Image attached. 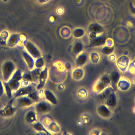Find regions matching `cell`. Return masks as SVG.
Masks as SVG:
<instances>
[{
  "label": "cell",
  "mask_w": 135,
  "mask_h": 135,
  "mask_svg": "<svg viewBox=\"0 0 135 135\" xmlns=\"http://www.w3.org/2000/svg\"><path fill=\"white\" fill-rule=\"evenodd\" d=\"M22 80V73L20 69L16 70L7 81L3 82L5 92L8 98L12 97V92L16 91L20 87Z\"/></svg>",
  "instance_id": "6da1fadb"
},
{
  "label": "cell",
  "mask_w": 135,
  "mask_h": 135,
  "mask_svg": "<svg viewBox=\"0 0 135 135\" xmlns=\"http://www.w3.org/2000/svg\"><path fill=\"white\" fill-rule=\"evenodd\" d=\"M111 81L109 73H105L102 75L96 82L92 86V92L94 94H98L102 91L105 88L110 85Z\"/></svg>",
  "instance_id": "7a4b0ae2"
},
{
  "label": "cell",
  "mask_w": 135,
  "mask_h": 135,
  "mask_svg": "<svg viewBox=\"0 0 135 135\" xmlns=\"http://www.w3.org/2000/svg\"><path fill=\"white\" fill-rule=\"evenodd\" d=\"M53 70V75L52 81L55 82H62L66 78V71L63 64L60 62H57V65L54 66Z\"/></svg>",
  "instance_id": "3957f363"
},
{
  "label": "cell",
  "mask_w": 135,
  "mask_h": 135,
  "mask_svg": "<svg viewBox=\"0 0 135 135\" xmlns=\"http://www.w3.org/2000/svg\"><path fill=\"white\" fill-rule=\"evenodd\" d=\"M16 66L11 60L6 61L2 65L1 71L4 81H7L15 71Z\"/></svg>",
  "instance_id": "277c9868"
},
{
  "label": "cell",
  "mask_w": 135,
  "mask_h": 135,
  "mask_svg": "<svg viewBox=\"0 0 135 135\" xmlns=\"http://www.w3.org/2000/svg\"><path fill=\"white\" fill-rule=\"evenodd\" d=\"M88 32L89 37L91 40L102 35L104 32V28L100 24L97 22H93L89 25Z\"/></svg>",
  "instance_id": "5b68a950"
},
{
  "label": "cell",
  "mask_w": 135,
  "mask_h": 135,
  "mask_svg": "<svg viewBox=\"0 0 135 135\" xmlns=\"http://www.w3.org/2000/svg\"><path fill=\"white\" fill-rule=\"evenodd\" d=\"M42 69L35 68L32 69L31 71L24 73L22 74V80L27 81L29 83H35L38 84V77L40 74Z\"/></svg>",
  "instance_id": "8992f818"
},
{
  "label": "cell",
  "mask_w": 135,
  "mask_h": 135,
  "mask_svg": "<svg viewBox=\"0 0 135 135\" xmlns=\"http://www.w3.org/2000/svg\"><path fill=\"white\" fill-rule=\"evenodd\" d=\"M37 84L32 82L25 86L19 88L13 94V97L16 98L20 96L26 95L36 90Z\"/></svg>",
  "instance_id": "52a82bcc"
},
{
  "label": "cell",
  "mask_w": 135,
  "mask_h": 135,
  "mask_svg": "<svg viewBox=\"0 0 135 135\" xmlns=\"http://www.w3.org/2000/svg\"><path fill=\"white\" fill-rule=\"evenodd\" d=\"M15 99V98L13 97V99L8 102L4 108L0 109V115L5 117H8L14 114L15 112L17 111V107H13L12 105Z\"/></svg>",
  "instance_id": "ba28073f"
},
{
  "label": "cell",
  "mask_w": 135,
  "mask_h": 135,
  "mask_svg": "<svg viewBox=\"0 0 135 135\" xmlns=\"http://www.w3.org/2000/svg\"><path fill=\"white\" fill-rule=\"evenodd\" d=\"M35 110L38 114H45L52 110V106L51 103L46 101H41L37 102L35 105Z\"/></svg>",
  "instance_id": "9c48e42d"
},
{
  "label": "cell",
  "mask_w": 135,
  "mask_h": 135,
  "mask_svg": "<svg viewBox=\"0 0 135 135\" xmlns=\"http://www.w3.org/2000/svg\"><path fill=\"white\" fill-rule=\"evenodd\" d=\"M23 44L28 53L33 58L36 59L42 56V54L40 50L31 41L25 40L23 42Z\"/></svg>",
  "instance_id": "30bf717a"
},
{
  "label": "cell",
  "mask_w": 135,
  "mask_h": 135,
  "mask_svg": "<svg viewBox=\"0 0 135 135\" xmlns=\"http://www.w3.org/2000/svg\"><path fill=\"white\" fill-rule=\"evenodd\" d=\"M130 63V59L127 55H122L119 57L116 61V65L119 70L122 72H125Z\"/></svg>",
  "instance_id": "8fae6325"
},
{
  "label": "cell",
  "mask_w": 135,
  "mask_h": 135,
  "mask_svg": "<svg viewBox=\"0 0 135 135\" xmlns=\"http://www.w3.org/2000/svg\"><path fill=\"white\" fill-rule=\"evenodd\" d=\"M97 112L100 117L104 119L109 118L112 113L111 109L107 107L105 104H102L98 106L97 108Z\"/></svg>",
  "instance_id": "7c38bea8"
},
{
  "label": "cell",
  "mask_w": 135,
  "mask_h": 135,
  "mask_svg": "<svg viewBox=\"0 0 135 135\" xmlns=\"http://www.w3.org/2000/svg\"><path fill=\"white\" fill-rule=\"evenodd\" d=\"M48 77V68L47 66L45 67L40 72L38 77V83L36 85V89L40 90L43 89L46 82Z\"/></svg>",
  "instance_id": "4fadbf2b"
},
{
  "label": "cell",
  "mask_w": 135,
  "mask_h": 135,
  "mask_svg": "<svg viewBox=\"0 0 135 135\" xmlns=\"http://www.w3.org/2000/svg\"><path fill=\"white\" fill-rule=\"evenodd\" d=\"M34 103L35 102L27 95L20 96L17 97L16 99V106L17 107H27Z\"/></svg>",
  "instance_id": "5bb4252c"
},
{
  "label": "cell",
  "mask_w": 135,
  "mask_h": 135,
  "mask_svg": "<svg viewBox=\"0 0 135 135\" xmlns=\"http://www.w3.org/2000/svg\"><path fill=\"white\" fill-rule=\"evenodd\" d=\"M130 81L125 78H120L117 84V88L121 91H127L130 89Z\"/></svg>",
  "instance_id": "9a60e30c"
},
{
  "label": "cell",
  "mask_w": 135,
  "mask_h": 135,
  "mask_svg": "<svg viewBox=\"0 0 135 135\" xmlns=\"http://www.w3.org/2000/svg\"><path fill=\"white\" fill-rule=\"evenodd\" d=\"M104 101L105 104L110 109L114 108L117 104V99L115 91L111 92Z\"/></svg>",
  "instance_id": "2e32d148"
},
{
  "label": "cell",
  "mask_w": 135,
  "mask_h": 135,
  "mask_svg": "<svg viewBox=\"0 0 135 135\" xmlns=\"http://www.w3.org/2000/svg\"><path fill=\"white\" fill-rule=\"evenodd\" d=\"M88 55L85 52H82L76 56L75 64L76 67L82 68L88 62Z\"/></svg>",
  "instance_id": "e0dca14e"
},
{
  "label": "cell",
  "mask_w": 135,
  "mask_h": 135,
  "mask_svg": "<svg viewBox=\"0 0 135 135\" xmlns=\"http://www.w3.org/2000/svg\"><path fill=\"white\" fill-rule=\"evenodd\" d=\"M106 38L102 35H99L93 39H90L89 47H98L105 45Z\"/></svg>",
  "instance_id": "ac0fdd59"
},
{
  "label": "cell",
  "mask_w": 135,
  "mask_h": 135,
  "mask_svg": "<svg viewBox=\"0 0 135 135\" xmlns=\"http://www.w3.org/2000/svg\"><path fill=\"white\" fill-rule=\"evenodd\" d=\"M21 40L20 35L17 33L11 34L7 41V46L9 47H13L18 44Z\"/></svg>",
  "instance_id": "d6986e66"
},
{
  "label": "cell",
  "mask_w": 135,
  "mask_h": 135,
  "mask_svg": "<svg viewBox=\"0 0 135 135\" xmlns=\"http://www.w3.org/2000/svg\"><path fill=\"white\" fill-rule=\"evenodd\" d=\"M31 98L35 103L40 101V100L44 96V91L43 89L40 90H35L31 93L26 95Z\"/></svg>",
  "instance_id": "ffe728a7"
},
{
  "label": "cell",
  "mask_w": 135,
  "mask_h": 135,
  "mask_svg": "<svg viewBox=\"0 0 135 135\" xmlns=\"http://www.w3.org/2000/svg\"><path fill=\"white\" fill-rule=\"evenodd\" d=\"M110 81H111L110 85L115 91L117 89H116L117 84L119 80L121 78V74L117 71L113 70L110 74Z\"/></svg>",
  "instance_id": "44dd1931"
},
{
  "label": "cell",
  "mask_w": 135,
  "mask_h": 135,
  "mask_svg": "<svg viewBox=\"0 0 135 135\" xmlns=\"http://www.w3.org/2000/svg\"><path fill=\"white\" fill-rule=\"evenodd\" d=\"M83 44L81 41L78 40L75 41L72 47V52L73 54L76 56L78 54L83 52Z\"/></svg>",
  "instance_id": "7402d4cb"
},
{
  "label": "cell",
  "mask_w": 135,
  "mask_h": 135,
  "mask_svg": "<svg viewBox=\"0 0 135 135\" xmlns=\"http://www.w3.org/2000/svg\"><path fill=\"white\" fill-rule=\"evenodd\" d=\"M22 56L26 62V64L27 65L30 70H32L35 66V62L33 59V57L30 55L27 52L25 51H23L22 52Z\"/></svg>",
  "instance_id": "603a6c76"
},
{
  "label": "cell",
  "mask_w": 135,
  "mask_h": 135,
  "mask_svg": "<svg viewBox=\"0 0 135 135\" xmlns=\"http://www.w3.org/2000/svg\"><path fill=\"white\" fill-rule=\"evenodd\" d=\"M84 75V72L82 68L80 67H77L75 69L72 73V77L75 81H80L83 78Z\"/></svg>",
  "instance_id": "cb8c5ba5"
},
{
  "label": "cell",
  "mask_w": 135,
  "mask_h": 135,
  "mask_svg": "<svg viewBox=\"0 0 135 135\" xmlns=\"http://www.w3.org/2000/svg\"><path fill=\"white\" fill-rule=\"evenodd\" d=\"M113 91H115L114 90V89L111 85H109L108 87H107L106 88H105L100 93L97 94V96L100 100H101L102 101H103V100L104 101L105 100V99L108 97V95L111 92H112Z\"/></svg>",
  "instance_id": "d4e9b609"
},
{
  "label": "cell",
  "mask_w": 135,
  "mask_h": 135,
  "mask_svg": "<svg viewBox=\"0 0 135 135\" xmlns=\"http://www.w3.org/2000/svg\"><path fill=\"white\" fill-rule=\"evenodd\" d=\"M44 94L45 99L50 103L56 105L57 103V100L55 95L50 90H45L44 91Z\"/></svg>",
  "instance_id": "484cf974"
},
{
  "label": "cell",
  "mask_w": 135,
  "mask_h": 135,
  "mask_svg": "<svg viewBox=\"0 0 135 135\" xmlns=\"http://www.w3.org/2000/svg\"><path fill=\"white\" fill-rule=\"evenodd\" d=\"M25 120L30 124H33L37 121L36 119V113L33 110H30L25 115Z\"/></svg>",
  "instance_id": "4316f807"
},
{
  "label": "cell",
  "mask_w": 135,
  "mask_h": 135,
  "mask_svg": "<svg viewBox=\"0 0 135 135\" xmlns=\"http://www.w3.org/2000/svg\"><path fill=\"white\" fill-rule=\"evenodd\" d=\"M33 127L34 129L37 132H43L47 134H51V133H50L49 131L44 127V125L41 122H40L38 121L33 123Z\"/></svg>",
  "instance_id": "83f0119b"
},
{
  "label": "cell",
  "mask_w": 135,
  "mask_h": 135,
  "mask_svg": "<svg viewBox=\"0 0 135 135\" xmlns=\"http://www.w3.org/2000/svg\"><path fill=\"white\" fill-rule=\"evenodd\" d=\"M72 34L75 38H80L84 35L85 31L82 28H76L73 30Z\"/></svg>",
  "instance_id": "f1b7e54d"
},
{
  "label": "cell",
  "mask_w": 135,
  "mask_h": 135,
  "mask_svg": "<svg viewBox=\"0 0 135 135\" xmlns=\"http://www.w3.org/2000/svg\"><path fill=\"white\" fill-rule=\"evenodd\" d=\"M9 33L7 31H3L0 34V44L2 45H6L7 41L8 38Z\"/></svg>",
  "instance_id": "f546056e"
},
{
  "label": "cell",
  "mask_w": 135,
  "mask_h": 135,
  "mask_svg": "<svg viewBox=\"0 0 135 135\" xmlns=\"http://www.w3.org/2000/svg\"><path fill=\"white\" fill-rule=\"evenodd\" d=\"M46 127L49 131L54 133H57L60 131L59 126L53 121H52Z\"/></svg>",
  "instance_id": "4dcf8cb0"
},
{
  "label": "cell",
  "mask_w": 135,
  "mask_h": 135,
  "mask_svg": "<svg viewBox=\"0 0 135 135\" xmlns=\"http://www.w3.org/2000/svg\"><path fill=\"white\" fill-rule=\"evenodd\" d=\"M114 46L110 47L104 45V46H102V47L101 48L100 51L102 54L106 55H109L110 54L113 53V52H114Z\"/></svg>",
  "instance_id": "1f68e13d"
},
{
  "label": "cell",
  "mask_w": 135,
  "mask_h": 135,
  "mask_svg": "<svg viewBox=\"0 0 135 135\" xmlns=\"http://www.w3.org/2000/svg\"><path fill=\"white\" fill-rule=\"evenodd\" d=\"M90 59L93 64H97L100 61V55L98 53L93 52L90 54Z\"/></svg>",
  "instance_id": "d6a6232c"
},
{
  "label": "cell",
  "mask_w": 135,
  "mask_h": 135,
  "mask_svg": "<svg viewBox=\"0 0 135 135\" xmlns=\"http://www.w3.org/2000/svg\"><path fill=\"white\" fill-rule=\"evenodd\" d=\"M44 66V61L42 56L36 59L35 62V66L36 68L42 69Z\"/></svg>",
  "instance_id": "836d02e7"
},
{
  "label": "cell",
  "mask_w": 135,
  "mask_h": 135,
  "mask_svg": "<svg viewBox=\"0 0 135 135\" xmlns=\"http://www.w3.org/2000/svg\"><path fill=\"white\" fill-rule=\"evenodd\" d=\"M78 95L79 98L84 99L87 97L88 92L84 89L81 88L79 90V91L78 92Z\"/></svg>",
  "instance_id": "e575fe53"
},
{
  "label": "cell",
  "mask_w": 135,
  "mask_h": 135,
  "mask_svg": "<svg viewBox=\"0 0 135 135\" xmlns=\"http://www.w3.org/2000/svg\"><path fill=\"white\" fill-rule=\"evenodd\" d=\"M128 72L131 74H135V62L134 60L129 63L128 69Z\"/></svg>",
  "instance_id": "d590c367"
},
{
  "label": "cell",
  "mask_w": 135,
  "mask_h": 135,
  "mask_svg": "<svg viewBox=\"0 0 135 135\" xmlns=\"http://www.w3.org/2000/svg\"><path fill=\"white\" fill-rule=\"evenodd\" d=\"M105 45L108 46H110V47L113 46V45H114V42H113L112 39L108 38L106 39Z\"/></svg>",
  "instance_id": "8d00e7d4"
},
{
  "label": "cell",
  "mask_w": 135,
  "mask_h": 135,
  "mask_svg": "<svg viewBox=\"0 0 135 135\" xmlns=\"http://www.w3.org/2000/svg\"><path fill=\"white\" fill-rule=\"evenodd\" d=\"M108 59H109V60L110 61L114 62V61H116L117 57H116V56H115L114 54L111 53V54H110V55H108Z\"/></svg>",
  "instance_id": "74e56055"
},
{
  "label": "cell",
  "mask_w": 135,
  "mask_h": 135,
  "mask_svg": "<svg viewBox=\"0 0 135 135\" xmlns=\"http://www.w3.org/2000/svg\"><path fill=\"white\" fill-rule=\"evenodd\" d=\"M4 92V88L3 86V82L0 80V97H1Z\"/></svg>",
  "instance_id": "f35d334b"
},
{
  "label": "cell",
  "mask_w": 135,
  "mask_h": 135,
  "mask_svg": "<svg viewBox=\"0 0 135 135\" xmlns=\"http://www.w3.org/2000/svg\"><path fill=\"white\" fill-rule=\"evenodd\" d=\"M129 8H130V11H131V13L135 15V6L132 5V4L131 3L129 5Z\"/></svg>",
  "instance_id": "ab89813d"
},
{
  "label": "cell",
  "mask_w": 135,
  "mask_h": 135,
  "mask_svg": "<svg viewBox=\"0 0 135 135\" xmlns=\"http://www.w3.org/2000/svg\"><path fill=\"white\" fill-rule=\"evenodd\" d=\"M100 130L95 129V130H93V131H92V132H91L90 133V134H94V135L95 134V135H98V134H100Z\"/></svg>",
  "instance_id": "60d3db41"
},
{
  "label": "cell",
  "mask_w": 135,
  "mask_h": 135,
  "mask_svg": "<svg viewBox=\"0 0 135 135\" xmlns=\"http://www.w3.org/2000/svg\"><path fill=\"white\" fill-rule=\"evenodd\" d=\"M50 0H37V1L40 3H44L46 2H47Z\"/></svg>",
  "instance_id": "b9f144b4"
},
{
  "label": "cell",
  "mask_w": 135,
  "mask_h": 135,
  "mask_svg": "<svg viewBox=\"0 0 135 135\" xmlns=\"http://www.w3.org/2000/svg\"><path fill=\"white\" fill-rule=\"evenodd\" d=\"M133 112L135 113V107L133 108Z\"/></svg>",
  "instance_id": "7bdbcfd3"
},
{
  "label": "cell",
  "mask_w": 135,
  "mask_h": 135,
  "mask_svg": "<svg viewBox=\"0 0 135 135\" xmlns=\"http://www.w3.org/2000/svg\"><path fill=\"white\" fill-rule=\"evenodd\" d=\"M2 1H3V2H7V0H2Z\"/></svg>",
  "instance_id": "ee69618b"
},
{
  "label": "cell",
  "mask_w": 135,
  "mask_h": 135,
  "mask_svg": "<svg viewBox=\"0 0 135 135\" xmlns=\"http://www.w3.org/2000/svg\"><path fill=\"white\" fill-rule=\"evenodd\" d=\"M134 62H135V60H134Z\"/></svg>",
  "instance_id": "f6af8a7d"
}]
</instances>
